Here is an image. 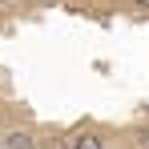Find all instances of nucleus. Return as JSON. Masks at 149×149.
Instances as JSON below:
<instances>
[{
    "instance_id": "1",
    "label": "nucleus",
    "mask_w": 149,
    "mask_h": 149,
    "mask_svg": "<svg viewBox=\"0 0 149 149\" xmlns=\"http://www.w3.org/2000/svg\"><path fill=\"white\" fill-rule=\"evenodd\" d=\"M65 145L69 149H105V137H101L97 129H81V133H73Z\"/></svg>"
},
{
    "instance_id": "2",
    "label": "nucleus",
    "mask_w": 149,
    "mask_h": 149,
    "mask_svg": "<svg viewBox=\"0 0 149 149\" xmlns=\"http://www.w3.org/2000/svg\"><path fill=\"white\" fill-rule=\"evenodd\" d=\"M4 149H36V137L28 129H12V133H4Z\"/></svg>"
},
{
    "instance_id": "3",
    "label": "nucleus",
    "mask_w": 149,
    "mask_h": 149,
    "mask_svg": "<svg viewBox=\"0 0 149 149\" xmlns=\"http://www.w3.org/2000/svg\"><path fill=\"white\" fill-rule=\"evenodd\" d=\"M133 145H137V149H149V125H141V129L133 133Z\"/></svg>"
},
{
    "instance_id": "4",
    "label": "nucleus",
    "mask_w": 149,
    "mask_h": 149,
    "mask_svg": "<svg viewBox=\"0 0 149 149\" xmlns=\"http://www.w3.org/2000/svg\"><path fill=\"white\" fill-rule=\"evenodd\" d=\"M36 149H69V145H65V141H52V137H49V141H36Z\"/></svg>"
},
{
    "instance_id": "5",
    "label": "nucleus",
    "mask_w": 149,
    "mask_h": 149,
    "mask_svg": "<svg viewBox=\"0 0 149 149\" xmlns=\"http://www.w3.org/2000/svg\"><path fill=\"white\" fill-rule=\"evenodd\" d=\"M133 4H137V8H141V12H149V0H133Z\"/></svg>"
},
{
    "instance_id": "6",
    "label": "nucleus",
    "mask_w": 149,
    "mask_h": 149,
    "mask_svg": "<svg viewBox=\"0 0 149 149\" xmlns=\"http://www.w3.org/2000/svg\"><path fill=\"white\" fill-rule=\"evenodd\" d=\"M4 4H20V0H4Z\"/></svg>"
}]
</instances>
